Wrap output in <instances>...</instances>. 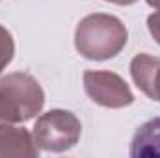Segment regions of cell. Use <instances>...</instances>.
I'll return each mask as SVG.
<instances>
[{
  "label": "cell",
  "mask_w": 160,
  "mask_h": 158,
  "mask_svg": "<svg viewBox=\"0 0 160 158\" xmlns=\"http://www.w3.org/2000/svg\"><path fill=\"white\" fill-rule=\"evenodd\" d=\"M128 41L127 26L108 13H91L84 17L75 30V48L91 62L112 60Z\"/></svg>",
  "instance_id": "1"
},
{
  "label": "cell",
  "mask_w": 160,
  "mask_h": 158,
  "mask_svg": "<svg viewBox=\"0 0 160 158\" xmlns=\"http://www.w3.org/2000/svg\"><path fill=\"white\" fill-rule=\"evenodd\" d=\"M38 155L39 147L36 145L32 132L15 125H0V158H36Z\"/></svg>",
  "instance_id": "6"
},
{
  "label": "cell",
  "mask_w": 160,
  "mask_h": 158,
  "mask_svg": "<svg viewBox=\"0 0 160 158\" xmlns=\"http://www.w3.org/2000/svg\"><path fill=\"white\" fill-rule=\"evenodd\" d=\"M45 106V91L28 73H9L0 78V125H19L34 119Z\"/></svg>",
  "instance_id": "2"
},
{
  "label": "cell",
  "mask_w": 160,
  "mask_h": 158,
  "mask_svg": "<svg viewBox=\"0 0 160 158\" xmlns=\"http://www.w3.org/2000/svg\"><path fill=\"white\" fill-rule=\"evenodd\" d=\"M147 4L155 9H160V0H147Z\"/></svg>",
  "instance_id": "11"
},
{
  "label": "cell",
  "mask_w": 160,
  "mask_h": 158,
  "mask_svg": "<svg viewBox=\"0 0 160 158\" xmlns=\"http://www.w3.org/2000/svg\"><path fill=\"white\" fill-rule=\"evenodd\" d=\"M130 77L142 93L160 102V58L145 52L134 56L130 62Z\"/></svg>",
  "instance_id": "5"
},
{
  "label": "cell",
  "mask_w": 160,
  "mask_h": 158,
  "mask_svg": "<svg viewBox=\"0 0 160 158\" xmlns=\"http://www.w3.org/2000/svg\"><path fill=\"white\" fill-rule=\"evenodd\" d=\"M80 119L69 110H48L36 119L32 136L36 145L47 153H65L80 140Z\"/></svg>",
  "instance_id": "3"
},
{
  "label": "cell",
  "mask_w": 160,
  "mask_h": 158,
  "mask_svg": "<svg viewBox=\"0 0 160 158\" xmlns=\"http://www.w3.org/2000/svg\"><path fill=\"white\" fill-rule=\"evenodd\" d=\"M132 158H158L160 156V117L145 121L132 136L130 141Z\"/></svg>",
  "instance_id": "7"
},
{
  "label": "cell",
  "mask_w": 160,
  "mask_h": 158,
  "mask_svg": "<svg viewBox=\"0 0 160 158\" xmlns=\"http://www.w3.org/2000/svg\"><path fill=\"white\" fill-rule=\"evenodd\" d=\"M13 54H15V41L11 32L0 24V73L11 63L13 60Z\"/></svg>",
  "instance_id": "8"
},
{
  "label": "cell",
  "mask_w": 160,
  "mask_h": 158,
  "mask_svg": "<svg viewBox=\"0 0 160 158\" xmlns=\"http://www.w3.org/2000/svg\"><path fill=\"white\" fill-rule=\"evenodd\" d=\"M147 30L153 36V39L160 45V9L147 17Z\"/></svg>",
  "instance_id": "9"
},
{
  "label": "cell",
  "mask_w": 160,
  "mask_h": 158,
  "mask_svg": "<svg viewBox=\"0 0 160 158\" xmlns=\"http://www.w3.org/2000/svg\"><path fill=\"white\" fill-rule=\"evenodd\" d=\"M84 89L95 104L104 108H125L134 102L128 84L112 71H86Z\"/></svg>",
  "instance_id": "4"
},
{
  "label": "cell",
  "mask_w": 160,
  "mask_h": 158,
  "mask_svg": "<svg viewBox=\"0 0 160 158\" xmlns=\"http://www.w3.org/2000/svg\"><path fill=\"white\" fill-rule=\"evenodd\" d=\"M106 2H110V4H118V6H132V4H136L138 0H106Z\"/></svg>",
  "instance_id": "10"
}]
</instances>
